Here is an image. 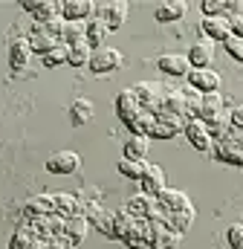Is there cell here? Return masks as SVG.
Wrapping results in <instances>:
<instances>
[{
  "label": "cell",
  "instance_id": "cell-33",
  "mask_svg": "<svg viewBox=\"0 0 243 249\" xmlns=\"http://www.w3.org/2000/svg\"><path fill=\"white\" fill-rule=\"evenodd\" d=\"M58 15H61V3H55V0H41V3H38V9H35L38 23H47V20L58 18Z\"/></svg>",
  "mask_w": 243,
  "mask_h": 249
},
{
  "label": "cell",
  "instance_id": "cell-3",
  "mask_svg": "<svg viewBox=\"0 0 243 249\" xmlns=\"http://www.w3.org/2000/svg\"><path fill=\"white\" fill-rule=\"evenodd\" d=\"M182 133H185L188 142H191L197 151H203V154H208V151L214 148V139H211V133H208V127H206L203 119H188V124H185Z\"/></svg>",
  "mask_w": 243,
  "mask_h": 249
},
{
  "label": "cell",
  "instance_id": "cell-12",
  "mask_svg": "<svg viewBox=\"0 0 243 249\" xmlns=\"http://www.w3.org/2000/svg\"><path fill=\"white\" fill-rule=\"evenodd\" d=\"M139 183H142V191L151 194V197H156V194H162L168 188L165 186V171L159 165H151V162H148V168H145V174H142Z\"/></svg>",
  "mask_w": 243,
  "mask_h": 249
},
{
  "label": "cell",
  "instance_id": "cell-16",
  "mask_svg": "<svg viewBox=\"0 0 243 249\" xmlns=\"http://www.w3.org/2000/svg\"><path fill=\"white\" fill-rule=\"evenodd\" d=\"M52 200H55V214H61V217H75V214H81V217H84V203H81L75 194L61 191V194H52Z\"/></svg>",
  "mask_w": 243,
  "mask_h": 249
},
{
  "label": "cell",
  "instance_id": "cell-31",
  "mask_svg": "<svg viewBox=\"0 0 243 249\" xmlns=\"http://www.w3.org/2000/svg\"><path fill=\"white\" fill-rule=\"evenodd\" d=\"M90 58H93V47L90 44H75V47H69L67 64H72V67H90Z\"/></svg>",
  "mask_w": 243,
  "mask_h": 249
},
{
  "label": "cell",
  "instance_id": "cell-39",
  "mask_svg": "<svg viewBox=\"0 0 243 249\" xmlns=\"http://www.w3.org/2000/svg\"><path fill=\"white\" fill-rule=\"evenodd\" d=\"M226 9H229L226 0H203V15L206 18H220Z\"/></svg>",
  "mask_w": 243,
  "mask_h": 249
},
{
  "label": "cell",
  "instance_id": "cell-28",
  "mask_svg": "<svg viewBox=\"0 0 243 249\" xmlns=\"http://www.w3.org/2000/svg\"><path fill=\"white\" fill-rule=\"evenodd\" d=\"M151 148V136H130L124 142V157L127 160H145Z\"/></svg>",
  "mask_w": 243,
  "mask_h": 249
},
{
  "label": "cell",
  "instance_id": "cell-30",
  "mask_svg": "<svg viewBox=\"0 0 243 249\" xmlns=\"http://www.w3.org/2000/svg\"><path fill=\"white\" fill-rule=\"evenodd\" d=\"M116 168H119L122 177H127V180H142V174H145L148 162H145V160H127V157H122Z\"/></svg>",
  "mask_w": 243,
  "mask_h": 249
},
{
  "label": "cell",
  "instance_id": "cell-19",
  "mask_svg": "<svg viewBox=\"0 0 243 249\" xmlns=\"http://www.w3.org/2000/svg\"><path fill=\"white\" fill-rule=\"evenodd\" d=\"M29 55H32V47H29V38H15L9 44V64L12 70H20L29 64Z\"/></svg>",
  "mask_w": 243,
  "mask_h": 249
},
{
  "label": "cell",
  "instance_id": "cell-44",
  "mask_svg": "<svg viewBox=\"0 0 243 249\" xmlns=\"http://www.w3.org/2000/svg\"><path fill=\"white\" fill-rule=\"evenodd\" d=\"M151 136H156V139H171V136H177V133H174L168 124L156 122V124H154V133H151Z\"/></svg>",
  "mask_w": 243,
  "mask_h": 249
},
{
  "label": "cell",
  "instance_id": "cell-18",
  "mask_svg": "<svg viewBox=\"0 0 243 249\" xmlns=\"http://www.w3.org/2000/svg\"><path fill=\"white\" fill-rule=\"evenodd\" d=\"M93 9H96V6H93L90 0H64V3H61L64 20H90Z\"/></svg>",
  "mask_w": 243,
  "mask_h": 249
},
{
  "label": "cell",
  "instance_id": "cell-15",
  "mask_svg": "<svg viewBox=\"0 0 243 249\" xmlns=\"http://www.w3.org/2000/svg\"><path fill=\"white\" fill-rule=\"evenodd\" d=\"M156 200H159V206H162V212H182V209H188L191 206V200H188V194L180 191V188H165L162 194H156Z\"/></svg>",
  "mask_w": 243,
  "mask_h": 249
},
{
  "label": "cell",
  "instance_id": "cell-45",
  "mask_svg": "<svg viewBox=\"0 0 243 249\" xmlns=\"http://www.w3.org/2000/svg\"><path fill=\"white\" fill-rule=\"evenodd\" d=\"M229 119H232V127H241L243 130V105H238V107L229 113Z\"/></svg>",
  "mask_w": 243,
  "mask_h": 249
},
{
  "label": "cell",
  "instance_id": "cell-22",
  "mask_svg": "<svg viewBox=\"0 0 243 249\" xmlns=\"http://www.w3.org/2000/svg\"><path fill=\"white\" fill-rule=\"evenodd\" d=\"M191 223H194V206H188V209H182V212H171V214L165 217V226H168L171 232H177V235H185V232L191 229Z\"/></svg>",
  "mask_w": 243,
  "mask_h": 249
},
{
  "label": "cell",
  "instance_id": "cell-41",
  "mask_svg": "<svg viewBox=\"0 0 243 249\" xmlns=\"http://www.w3.org/2000/svg\"><path fill=\"white\" fill-rule=\"evenodd\" d=\"M223 47H226V53H229L235 61L243 64V38H235V35H232V38H226V41H223Z\"/></svg>",
  "mask_w": 243,
  "mask_h": 249
},
{
  "label": "cell",
  "instance_id": "cell-21",
  "mask_svg": "<svg viewBox=\"0 0 243 249\" xmlns=\"http://www.w3.org/2000/svg\"><path fill=\"white\" fill-rule=\"evenodd\" d=\"M107 35H110V29H107L104 18H90V20H87V44H90V47L102 50L104 41H107Z\"/></svg>",
  "mask_w": 243,
  "mask_h": 249
},
{
  "label": "cell",
  "instance_id": "cell-5",
  "mask_svg": "<svg viewBox=\"0 0 243 249\" xmlns=\"http://www.w3.org/2000/svg\"><path fill=\"white\" fill-rule=\"evenodd\" d=\"M180 238L182 235L171 232L162 220H151V244H148V249H177Z\"/></svg>",
  "mask_w": 243,
  "mask_h": 249
},
{
  "label": "cell",
  "instance_id": "cell-7",
  "mask_svg": "<svg viewBox=\"0 0 243 249\" xmlns=\"http://www.w3.org/2000/svg\"><path fill=\"white\" fill-rule=\"evenodd\" d=\"M78 165H81V157L75 151H58V154H52L47 160V168L52 174H75Z\"/></svg>",
  "mask_w": 243,
  "mask_h": 249
},
{
  "label": "cell",
  "instance_id": "cell-14",
  "mask_svg": "<svg viewBox=\"0 0 243 249\" xmlns=\"http://www.w3.org/2000/svg\"><path fill=\"white\" fill-rule=\"evenodd\" d=\"M203 35L208 41H226L232 38V26H229V18H203Z\"/></svg>",
  "mask_w": 243,
  "mask_h": 249
},
{
  "label": "cell",
  "instance_id": "cell-1",
  "mask_svg": "<svg viewBox=\"0 0 243 249\" xmlns=\"http://www.w3.org/2000/svg\"><path fill=\"white\" fill-rule=\"evenodd\" d=\"M130 90H133V96L139 99L142 110H148V113H156V110L162 107L165 84H159V81H139V84H133Z\"/></svg>",
  "mask_w": 243,
  "mask_h": 249
},
{
  "label": "cell",
  "instance_id": "cell-42",
  "mask_svg": "<svg viewBox=\"0 0 243 249\" xmlns=\"http://www.w3.org/2000/svg\"><path fill=\"white\" fill-rule=\"evenodd\" d=\"M47 249H72V241L67 235H55V238H47Z\"/></svg>",
  "mask_w": 243,
  "mask_h": 249
},
{
  "label": "cell",
  "instance_id": "cell-25",
  "mask_svg": "<svg viewBox=\"0 0 243 249\" xmlns=\"http://www.w3.org/2000/svg\"><path fill=\"white\" fill-rule=\"evenodd\" d=\"M185 3L182 0H165V3H159L156 6V20L159 23H171V20H180V18H185Z\"/></svg>",
  "mask_w": 243,
  "mask_h": 249
},
{
  "label": "cell",
  "instance_id": "cell-32",
  "mask_svg": "<svg viewBox=\"0 0 243 249\" xmlns=\"http://www.w3.org/2000/svg\"><path fill=\"white\" fill-rule=\"evenodd\" d=\"M154 116H156V122L168 124L174 133H182V130H185V124H188V119H185V116H180V113H168V110H156Z\"/></svg>",
  "mask_w": 243,
  "mask_h": 249
},
{
  "label": "cell",
  "instance_id": "cell-34",
  "mask_svg": "<svg viewBox=\"0 0 243 249\" xmlns=\"http://www.w3.org/2000/svg\"><path fill=\"white\" fill-rule=\"evenodd\" d=\"M102 235H107V238H113V232H116V212H102L99 217H96V223H93Z\"/></svg>",
  "mask_w": 243,
  "mask_h": 249
},
{
  "label": "cell",
  "instance_id": "cell-37",
  "mask_svg": "<svg viewBox=\"0 0 243 249\" xmlns=\"http://www.w3.org/2000/svg\"><path fill=\"white\" fill-rule=\"evenodd\" d=\"M133 223H136V217H133V214H127L124 209H119V212H116V232H113V238H119V241H122V238L133 229Z\"/></svg>",
  "mask_w": 243,
  "mask_h": 249
},
{
  "label": "cell",
  "instance_id": "cell-40",
  "mask_svg": "<svg viewBox=\"0 0 243 249\" xmlns=\"http://www.w3.org/2000/svg\"><path fill=\"white\" fill-rule=\"evenodd\" d=\"M226 241H229V249H243V223H232L229 226Z\"/></svg>",
  "mask_w": 243,
  "mask_h": 249
},
{
  "label": "cell",
  "instance_id": "cell-43",
  "mask_svg": "<svg viewBox=\"0 0 243 249\" xmlns=\"http://www.w3.org/2000/svg\"><path fill=\"white\" fill-rule=\"evenodd\" d=\"M229 26H232V35H235V38H243V12L229 15Z\"/></svg>",
  "mask_w": 243,
  "mask_h": 249
},
{
  "label": "cell",
  "instance_id": "cell-10",
  "mask_svg": "<svg viewBox=\"0 0 243 249\" xmlns=\"http://www.w3.org/2000/svg\"><path fill=\"white\" fill-rule=\"evenodd\" d=\"M122 241H124V247L127 249H148V244H151V220L136 217L133 229H130Z\"/></svg>",
  "mask_w": 243,
  "mask_h": 249
},
{
  "label": "cell",
  "instance_id": "cell-27",
  "mask_svg": "<svg viewBox=\"0 0 243 249\" xmlns=\"http://www.w3.org/2000/svg\"><path fill=\"white\" fill-rule=\"evenodd\" d=\"M154 124H156V116L148 113V110H142V113H136V116L127 122V127H130L133 136H151V133H154Z\"/></svg>",
  "mask_w": 243,
  "mask_h": 249
},
{
  "label": "cell",
  "instance_id": "cell-6",
  "mask_svg": "<svg viewBox=\"0 0 243 249\" xmlns=\"http://www.w3.org/2000/svg\"><path fill=\"white\" fill-rule=\"evenodd\" d=\"M185 78H188V87H194V90H200V93H214V90L220 87V75H217L211 67H206V70H191Z\"/></svg>",
  "mask_w": 243,
  "mask_h": 249
},
{
  "label": "cell",
  "instance_id": "cell-29",
  "mask_svg": "<svg viewBox=\"0 0 243 249\" xmlns=\"http://www.w3.org/2000/svg\"><path fill=\"white\" fill-rule=\"evenodd\" d=\"M69 119H72V124H87L93 119V102L90 99H75L72 107H69Z\"/></svg>",
  "mask_w": 243,
  "mask_h": 249
},
{
  "label": "cell",
  "instance_id": "cell-46",
  "mask_svg": "<svg viewBox=\"0 0 243 249\" xmlns=\"http://www.w3.org/2000/svg\"><path fill=\"white\" fill-rule=\"evenodd\" d=\"M29 249H47V238H38V235H35V241L29 244Z\"/></svg>",
  "mask_w": 243,
  "mask_h": 249
},
{
  "label": "cell",
  "instance_id": "cell-2",
  "mask_svg": "<svg viewBox=\"0 0 243 249\" xmlns=\"http://www.w3.org/2000/svg\"><path fill=\"white\" fill-rule=\"evenodd\" d=\"M64 226H67V217H61V214H55V212L29 220V229H32L38 238H55V235H64Z\"/></svg>",
  "mask_w": 243,
  "mask_h": 249
},
{
  "label": "cell",
  "instance_id": "cell-11",
  "mask_svg": "<svg viewBox=\"0 0 243 249\" xmlns=\"http://www.w3.org/2000/svg\"><path fill=\"white\" fill-rule=\"evenodd\" d=\"M156 67H159L165 75H177V78H182V75L191 72L188 58H185V55H177V53H165V55H159V58H156Z\"/></svg>",
  "mask_w": 243,
  "mask_h": 249
},
{
  "label": "cell",
  "instance_id": "cell-35",
  "mask_svg": "<svg viewBox=\"0 0 243 249\" xmlns=\"http://www.w3.org/2000/svg\"><path fill=\"white\" fill-rule=\"evenodd\" d=\"M41 58H44V67H61V64H67V58H69V47L67 44H58L55 50H50Z\"/></svg>",
  "mask_w": 243,
  "mask_h": 249
},
{
  "label": "cell",
  "instance_id": "cell-24",
  "mask_svg": "<svg viewBox=\"0 0 243 249\" xmlns=\"http://www.w3.org/2000/svg\"><path fill=\"white\" fill-rule=\"evenodd\" d=\"M87 229H90V220L75 214V217H67V226H64V235L72 241V247H78L84 238H87Z\"/></svg>",
  "mask_w": 243,
  "mask_h": 249
},
{
  "label": "cell",
  "instance_id": "cell-20",
  "mask_svg": "<svg viewBox=\"0 0 243 249\" xmlns=\"http://www.w3.org/2000/svg\"><path fill=\"white\" fill-rule=\"evenodd\" d=\"M61 44H67V47L87 44V20H67L64 35H61Z\"/></svg>",
  "mask_w": 243,
  "mask_h": 249
},
{
  "label": "cell",
  "instance_id": "cell-9",
  "mask_svg": "<svg viewBox=\"0 0 243 249\" xmlns=\"http://www.w3.org/2000/svg\"><path fill=\"white\" fill-rule=\"evenodd\" d=\"M127 12H130V6H127L124 0H116V3H104L99 18H104L107 29H110V32H116V29H122V26H124V20H127Z\"/></svg>",
  "mask_w": 243,
  "mask_h": 249
},
{
  "label": "cell",
  "instance_id": "cell-47",
  "mask_svg": "<svg viewBox=\"0 0 243 249\" xmlns=\"http://www.w3.org/2000/svg\"><path fill=\"white\" fill-rule=\"evenodd\" d=\"M23 9H26V12H32V15H35V9H38V3H35V0H26V3H23Z\"/></svg>",
  "mask_w": 243,
  "mask_h": 249
},
{
  "label": "cell",
  "instance_id": "cell-13",
  "mask_svg": "<svg viewBox=\"0 0 243 249\" xmlns=\"http://www.w3.org/2000/svg\"><path fill=\"white\" fill-rule=\"evenodd\" d=\"M223 107H226V99L220 96V90H214V93H203V102H200V119H203V122H211V119H217L220 113H226Z\"/></svg>",
  "mask_w": 243,
  "mask_h": 249
},
{
  "label": "cell",
  "instance_id": "cell-26",
  "mask_svg": "<svg viewBox=\"0 0 243 249\" xmlns=\"http://www.w3.org/2000/svg\"><path fill=\"white\" fill-rule=\"evenodd\" d=\"M61 41L58 38H52V35H47L41 26H35V32L29 35V47H32V53H38V55H47L50 50H55Z\"/></svg>",
  "mask_w": 243,
  "mask_h": 249
},
{
  "label": "cell",
  "instance_id": "cell-36",
  "mask_svg": "<svg viewBox=\"0 0 243 249\" xmlns=\"http://www.w3.org/2000/svg\"><path fill=\"white\" fill-rule=\"evenodd\" d=\"M35 241V232L29 229V226H20L15 235H12V241H9V249H29V244Z\"/></svg>",
  "mask_w": 243,
  "mask_h": 249
},
{
  "label": "cell",
  "instance_id": "cell-8",
  "mask_svg": "<svg viewBox=\"0 0 243 249\" xmlns=\"http://www.w3.org/2000/svg\"><path fill=\"white\" fill-rule=\"evenodd\" d=\"M188 64H191V70H206L208 64L214 61V41H197L191 50H188Z\"/></svg>",
  "mask_w": 243,
  "mask_h": 249
},
{
  "label": "cell",
  "instance_id": "cell-23",
  "mask_svg": "<svg viewBox=\"0 0 243 249\" xmlns=\"http://www.w3.org/2000/svg\"><path fill=\"white\" fill-rule=\"evenodd\" d=\"M55 212V200L52 194H35L26 200V214L29 217H41V214H52Z\"/></svg>",
  "mask_w": 243,
  "mask_h": 249
},
{
  "label": "cell",
  "instance_id": "cell-17",
  "mask_svg": "<svg viewBox=\"0 0 243 249\" xmlns=\"http://www.w3.org/2000/svg\"><path fill=\"white\" fill-rule=\"evenodd\" d=\"M116 113H119V119L124 124L130 122L136 113H142V105H139V99L133 96V90H122L119 96H116Z\"/></svg>",
  "mask_w": 243,
  "mask_h": 249
},
{
  "label": "cell",
  "instance_id": "cell-38",
  "mask_svg": "<svg viewBox=\"0 0 243 249\" xmlns=\"http://www.w3.org/2000/svg\"><path fill=\"white\" fill-rule=\"evenodd\" d=\"M47 35H52V38H58L64 35V26H67V20H64V15H58V18H52V20H47V23H38Z\"/></svg>",
  "mask_w": 243,
  "mask_h": 249
},
{
  "label": "cell",
  "instance_id": "cell-4",
  "mask_svg": "<svg viewBox=\"0 0 243 249\" xmlns=\"http://www.w3.org/2000/svg\"><path fill=\"white\" fill-rule=\"evenodd\" d=\"M122 67V53L116 47H102V50H93V58H90V70L93 72H113Z\"/></svg>",
  "mask_w": 243,
  "mask_h": 249
}]
</instances>
